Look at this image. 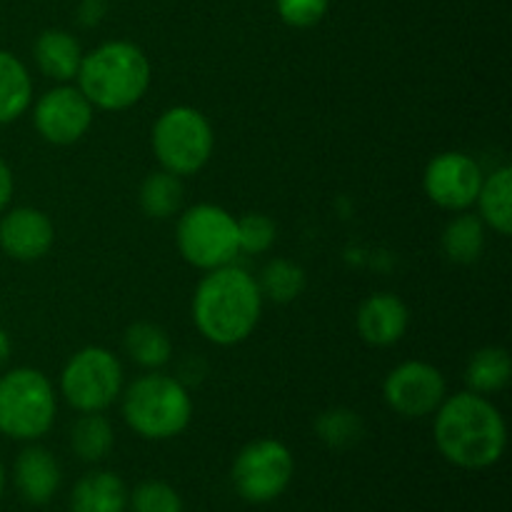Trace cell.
<instances>
[{
  "mask_svg": "<svg viewBox=\"0 0 512 512\" xmlns=\"http://www.w3.org/2000/svg\"><path fill=\"white\" fill-rule=\"evenodd\" d=\"M123 388V363L103 345L75 350L60 370L58 395L75 413H105L118 403Z\"/></svg>",
  "mask_w": 512,
  "mask_h": 512,
  "instance_id": "7",
  "label": "cell"
},
{
  "mask_svg": "<svg viewBox=\"0 0 512 512\" xmlns=\"http://www.w3.org/2000/svg\"><path fill=\"white\" fill-rule=\"evenodd\" d=\"M33 58L40 73L53 83H75L83 60L78 38L63 28H48L35 38Z\"/></svg>",
  "mask_w": 512,
  "mask_h": 512,
  "instance_id": "17",
  "label": "cell"
},
{
  "mask_svg": "<svg viewBox=\"0 0 512 512\" xmlns=\"http://www.w3.org/2000/svg\"><path fill=\"white\" fill-rule=\"evenodd\" d=\"M118 403L125 425L133 435L150 443H165L183 435L195 413L188 385L165 370L138 375L133 383L125 385Z\"/></svg>",
  "mask_w": 512,
  "mask_h": 512,
  "instance_id": "4",
  "label": "cell"
},
{
  "mask_svg": "<svg viewBox=\"0 0 512 512\" xmlns=\"http://www.w3.org/2000/svg\"><path fill=\"white\" fill-rule=\"evenodd\" d=\"M483 168L463 150L433 155L423 170V190L433 205L448 213H465L475 205L483 185Z\"/></svg>",
  "mask_w": 512,
  "mask_h": 512,
  "instance_id": "12",
  "label": "cell"
},
{
  "mask_svg": "<svg viewBox=\"0 0 512 512\" xmlns=\"http://www.w3.org/2000/svg\"><path fill=\"white\" fill-rule=\"evenodd\" d=\"M485 238H488V228L478 213H453L448 225L443 228V253L450 263L455 265H473L483 258L485 253Z\"/></svg>",
  "mask_w": 512,
  "mask_h": 512,
  "instance_id": "20",
  "label": "cell"
},
{
  "mask_svg": "<svg viewBox=\"0 0 512 512\" xmlns=\"http://www.w3.org/2000/svg\"><path fill=\"white\" fill-rule=\"evenodd\" d=\"M10 353H13V343H10V335L0 328V370L5 368V363L10 360Z\"/></svg>",
  "mask_w": 512,
  "mask_h": 512,
  "instance_id": "32",
  "label": "cell"
},
{
  "mask_svg": "<svg viewBox=\"0 0 512 512\" xmlns=\"http://www.w3.org/2000/svg\"><path fill=\"white\" fill-rule=\"evenodd\" d=\"M105 13H108V3L105 0H83L78 5V23L83 28H95L105 18Z\"/></svg>",
  "mask_w": 512,
  "mask_h": 512,
  "instance_id": "30",
  "label": "cell"
},
{
  "mask_svg": "<svg viewBox=\"0 0 512 512\" xmlns=\"http://www.w3.org/2000/svg\"><path fill=\"white\" fill-rule=\"evenodd\" d=\"M175 245H178L180 258L203 273L235 263L240 255L238 218L223 205H190L183 213H178Z\"/></svg>",
  "mask_w": 512,
  "mask_h": 512,
  "instance_id": "8",
  "label": "cell"
},
{
  "mask_svg": "<svg viewBox=\"0 0 512 512\" xmlns=\"http://www.w3.org/2000/svg\"><path fill=\"white\" fill-rule=\"evenodd\" d=\"M13 483L20 498L33 508H43L58 495L63 485V468L48 448L25 443L13 465Z\"/></svg>",
  "mask_w": 512,
  "mask_h": 512,
  "instance_id": "15",
  "label": "cell"
},
{
  "mask_svg": "<svg viewBox=\"0 0 512 512\" xmlns=\"http://www.w3.org/2000/svg\"><path fill=\"white\" fill-rule=\"evenodd\" d=\"M30 108H33L35 133L45 143L58 148L80 143L93 128L95 108L75 83L53 85Z\"/></svg>",
  "mask_w": 512,
  "mask_h": 512,
  "instance_id": "11",
  "label": "cell"
},
{
  "mask_svg": "<svg viewBox=\"0 0 512 512\" xmlns=\"http://www.w3.org/2000/svg\"><path fill=\"white\" fill-rule=\"evenodd\" d=\"M125 355L143 370H163L173 360V340L168 330L150 320L128 325L123 335Z\"/></svg>",
  "mask_w": 512,
  "mask_h": 512,
  "instance_id": "22",
  "label": "cell"
},
{
  "mask_svg": "<svg viewBox=\"0 0 512 512\" xmlns=\"http://www.w3.org/2000/svg\"><path fill=\"white\" fill-rule=\"evenodd\" d=\"M478 218L493 233L510 238L512 235V168L498 165L493 173H485L480 193L475 198Z\"/></svg>",
  "mask_w": 512,
  "mask_h": 512,
  "instance_id": "18",
  "label": "cell"
},
{
  "mask_svg": "<svg viewBox=\"0 0 512 512\" xmlns=\"http://www.w3.org/2000/svg\"><path fill=\"white\" fill-rule=\"evenodd\" d=\"M130 512H183V498L178 490L160 478L140 480L128 495Z\"/></svg>",
  "mask_w": 512,
  "mask_h": 512,
  "instance_id": "27",
  "label": "cell"
},
{
  "mask_svg": "<svg viewBox=\"0 0 512 512\" xmlns=\"http://www.w3.org/2000/svg\"><path fill=\"white\" fill-rule=\"evenodd\" d=\"M70 450L83 463H100L115 448V428L105 413H78L70 425Z\"/></svg>",
  "mask_w": 512,
  "mask_h": 512,
  "instance_id": "23",
  "label": "cell"
},
{
  "mask_svg": "<svg viewBox=\"0 0 512 512\" xmlns=\"http://www.w3.org/2000/svg\"><path fill=\"white\" fill-rule=\"evenodd\" d=\"M433 440L450 465L480 473L503 460L508 425L493 400L473 390H460L435 410Z\"/></svg>",
  "mask_w": 512,
  "mask_h": 512,
  "instance_id": "1",
  "label": "cell"
},
{
  "mask_svg": "<svg viewBox=\"0 0 512 512\" xmlns=\"http://www.w3.org/2000/svg\"><path fill=\"white\" fill-rule=\"evenodd\" d=\"M150 148L163 170L190 178L210 163L215 150L213 123L193 105H173L163 110L150 130Z\"/></svg>",
  "mask_w": 512,
  "mask_h": 512,
  "instance_id": "6",
  "label": "cell"
},
{
  "mask_svg": "<svg viewBox=\"0 0 512 512\" xmlns=\"http://www.w3.org/2000/svg\"><path fill=\"white\" fill-rule=\"evenodd\" d=\"M55 245V225L40 208L20 205L0 213V250L18 263L43 260Z\"/></svg>",
  "mask_w": 512,
  "mask_h": 512,
  "instance_id": "13",
  "label": "cell"
},
{
  "mask_svg": "<svg viewBox=\"0 0 512 512\" xmlns=\"http://www.w3.org/2000/svg\"><path fill=\"white\" fill-rule=\"evenodd\" d=\"M295 478V455L283 440L258 438L238 450L230 468L235 495L248 505L275 503Z\"/></svg>",
  "mask_w": 512,
  "mask_h": 512,
  "instance_id": "9",
  "label": "cell"
},
{
  "mask_svg": "<svg viewBox=\"0 0 512 512\" xmlns=\"http://www.w3.org/2000/svg\"><path fill=\"white\" fill-rule=\"evenodd\" d=\"M153 65L133 40H105L83 53L75 85L95 110L123 113L148 95Z\"/></svg>",
  "mask_w": 512,
  "mask_h": 512,
  "instance_id": "3",
  "label": "cell"
},
{
  "mask_svg": "<svg viewBox=\"0 0 512 512\" xmlns=\"http://www.w3.org/2000/svg\"><path fill=\"white\" fill-rule=\"evenodd\" d=\"M448 398V380L443 370L428 360H405L395 365L383 380V400L395 415L405 420H423Z\"/></svg>",
  "mask_w": 512,
  "mask_h": 512,
  "instance_id": "10",
  "label": "cell"
},
{
  "mask_svg": "<svg viewBox=\"0 0 512 512\" xmlns=\"http://www.w3.org/2000/svg\"><path fill=\"white\" fill-rule=\"evenodd\" d=\"M58 390L38 368L5 370L0 375V435L18 443H38L58 418Z\"/></svg>",
  "mask_w": 512,
  "mask_h": 512,
  "instance_id": "5",
  "label": "cell"
},
{
  "mask_svg": "<svg viewBox=\"0 0 512 512\" xmlns=\"http://www.w3.org/2000/svg\"><path fill=\"white\" fill-rule=\"evenodd\" d=\"M463 378L468 390L485 395V398L503 393L512 380L510 353L500 345H485V348L475 350L465 365Z\"/></svg>",
  "mask_w": 512,
  "mask_h": 512,
  "instance_id": "21",
  "label": "cell"
},
{
  "mask_svg": "<svg viewBox=\"0 0 512 512\" xmlns=\"http://www.w3.org/2000/svg\"><path fill=\"white\" fill-rule=\"evenodd\" d=\"M128 485L113 470H90L70 490V512H128Z\"/></svg>",
  "mask_w": 512,
  "mask_h": 512,
  "instance_id": "16",
  "label": "cell"
},
{
  "mask_svg": "<svg viewBox=\"0 0 512 512\" xmlns=\"http://www.w3.org/2000/svg\"><path fill=\"white\" fill-rule=\"evenodd\" d=\"M315 435L330 450H350L363 440L365 423L358 410L353 408H328L315 418Z\"/></svg>",
  "mask_w": 512,
  "mask_h": 512,
  "instance_id": "26",
  "label": "cell"
},
{
  "mask_svg": "<svg viewBox=\"0 0 512 512\" xmlns=\"http://www.w3.org/2000/svg\"><path fill=\"white\" fill-rule=\"evenodd\" d=\"M185 188L183 178L168 173V170H155V173L145 175V180L140 183L138 190V203L143 215H148L150 220H168L173 215L180 213L183 208Z\"/></svg>",
  "mask_w": 512,
  "mask_h": 512,
  "instance_id": "24",
  "label": "cell"
},
{
  "mask_svg": "<svg viewBox=\"0 0 512 512\" xmlns=\"http://www.w3.org/2000/svg\"><path fill=\"white\" fill-rule=\"evenodd\" d=\"M258 285L265 300H273V303L278 305H288L303 295L308 278H305V270L300 268L295 260L273 258L263 265V270H260Z\"/></svg>",
  "mask_w": 512,
  "mask_h": 512,
  "instance_id": "25",
  "label": "cell"
},
{
  "mask_svg": "<svg viewBox=\"0 0 512 512\" xmlns=\"http://www.w3.org/2000/svg\"><path fill=\"white\" fill-rule=\"evenodd\" d=\"M3 493H5V468L3 463H0V500H3Z\"/></svg>",
  "mask_w": 512,
  "mask_h": 512,
  "instance_id": "33",
  "label": "cell"
},
{
  "mask_svg": "<svg viewBox=\"0 0 512 512\" xmlns=\"http://www.w3.org/2000/svg\"><path fill=\"white\" fill-rule=\"evenodd\" d=\"M278 240V225L265 213H248L238 218L240 253L265 255Z\"/></svg>",
  "mask_w": 512,
  "mask_h": 512,
  "instance_id": "28",
  "label": "cell"
},
{
  "mask_svg": "<svg viewBox=\"0 0 512 512\" xmlns=\"http://www.w3.org/2000/svg\"><path fill=\"white\" fill-rule=\"evenodd\" d=\"M280 20L295 30L315 28L328 15L330 0H275Z\"/></svg>",
  "mask_w": 512,
  "mask_h": 512,
  "instance_id": "29",
  "label": "cell"
},
{
  "mask_svg": "<svg viewBox=\"0 0 512 512\" xmlns=\"http://www.w3.org/2000/svg\"><path fill=\"white\" fill-rule=\"evenodd\" d=\"M410 328V310L395 293H373L355 313V330L360 340L373 348H393Z\"/></svg>",
  "mask_w": 512,
  "mask_h": 512,
  "instance_id": "14",
  "label": "cell"
},
{
  "mask_svg": "<svg viewBox=\"0 0 512 512\" xmlns=\"http://www.w3.org/2000/svg\"><path fill=\"white\" fill-rule=\"evenodd\" d=\"M33 75L10 50H0V125L15 123L33 105Z\"/></svg>",
  "mask_w": 512,
  "mask_h": 512,
  "instance_id": "19",
  "label": "cell"
},
{
  "mask_svg": "<svg viewBox=\"0 0 512 512\" xmlns=\"http://www.w3.org/2000/svg\"><path fill=\"white\" fill-rule=\"evenodd\" d=\"M265 298L255 275L230 263L208 270L193 293L195 330L218 348L245 343L263 318Z\"/></svg>",
  "mask_w": 512,
  "mask_h": 512,
  "instance_id": "2",
  "label": "cell"
},
{
  "mask_svg": "<svg viewBox=\"0 0 512 512\" xmlns=\"http://www.w3.org/2000/svg\"><path fill=\"white\" fill-rule=\"evenodd\" d=\"M15 193V175L13 168L0 158V213L10 208V200H13Z\"/></svg>",
  "mask_w": 512,
  "mask_h": 512,
  "instance_id": "31",
  "label": "cell"
}]
</instances>
